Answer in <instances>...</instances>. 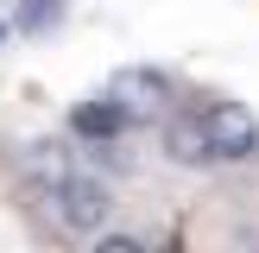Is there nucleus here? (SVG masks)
<instances>
[{
  "label": "nucleus",
  "mask_w": 259,
  "mask_h": 253,
  "mask_svg": "<svg viewBox=\"0 0 259 253\" xmlns=\"http://www.w3.org/2000/svg\"><path fill=\"white\" fill-rule=\"evenodd\" d=\"M114 215V190L101 171H57V234L95 240Z\"/></svg>",
  "instance_id": "obj_1"
},
{
  "label": "nucleus",
  "mask_w": 259,
  "mask_h": 253,
  "mask_svg": "<svg viewBox=\"0 0 259 253\" xmlns=\"http://www.w3.org/2000/svg\"><path fill=\"white\" fill-rule=\"evenodd\" d=\"M158 152L171 164H184V171H209V164H222V152H215V139H209V120L202 114H190V108H164L158 114Z\"/></svg>",
  "instance_id": "obj_2"
},
{
  "label": "nucleus",
  "mask_w": 259,
  "mask_h": 253,
  "mask_svg": "<svg viewBox=\"0 0 259 253\" xmlns=\"http://www.w3.org/2000/svg\"><path fill=\"white\" fill-rule=\"evenodd\" d=\"M202 120H209V139H215V152H222L228 164H253L259 158V120L240 108V101L215 95L209 108H202Z\"/></svg>",
  "instance_id": "obj_3"
},
{
  "label": "nucleus",
  "mask_w": 259,
  "mask_h": 253,
  "mask_svg": "<svg viewBox=\"0 0 259 253\" xmlns=\"http://www.w3.org/2000/svg\"><path fill=\"white\" fill-rule=\"evenodd\" d=\"M108 89H114V95H120L126 108L139 114V120H158V114L177 101L171 76H164V70H152V63H126V70H114V82H108Z\"/></svg>",
  "instance_id": "obj_4"
},
{
  "label": "nucleus",
  "mask_w": 259,
  "mask_h": 253,
  "mask_svg": "<svg viewBox=\"0 0 259 253\" xmlns=\"http://www.w3.org/2000/svg\"><path fill=\"white\" fill-rule=\"evenodd\" d=\"M133 126H146V120H139V114L126 108L114 89H108V95H89V101H76V108H70V133H76V139H126Z\"/></svg>",
  "instance_id": "obj_5"
},
{
  "label": "nucleus",
  "mask_w": 259,
  "mask_h": 253,
  "mask_svg": "<svg viewBox=\"0 0 259 253\" xmlns=\"http://www.w3.org/2000/svg\"><path fill=\"white\" fill-rule=\"evenodd\" d=\"M63 25V0H19L13 7V32L38 38V32H57Z\"/></svg>",
  "instance_id": "obj_6"
},
{
  "label": "nucleus",
  "mask_w": 259,
  "mask_h": 253,
  "mask_svg": "<svg viewBox=\"0 0 259 253\" xmlns=\"http://www.w3.org/2000/svg\"><path fill=\"white\" fill-rule=\"evenodd\" d=\"M82 158L95 164V171H133V152H126L120 139H82Z\"/></svg>",
  "instance_id": "obj_7"
},
{
  "label": "nucleus",
  "mask_w": 259,
  "mask_h": 253,
  "mask_svg": "<svg viewBox=\"0 0 259 253\" xmlns=\"http://www.w3.org/2000/svg\"><path fill=\"white\" fill-rule=\"evenodd\" d=\"M152 247V234H133V228H126V234H108V228H101L95 234V253H146Z\"/></svg>",
  "instance_id": "obj_8"
},
{
  "label": "nucleus",
  "mask_w": 259,
  "mask_h": 253,
  "mask_svg": "<svg viewBox=\"0 0 259 253\" xmlns=\"http://www.w3.org/2000/svg\"><path fill=\"white\" fill-rule=\"evenodd\" d=\"M7 32H13V19H0V45H7Z\"/></svg>",
  "instance_id": "obj_9"
}]
</instances>
